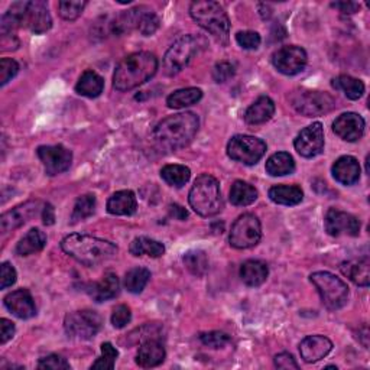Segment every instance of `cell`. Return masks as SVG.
<instances>
[{
  "label": "cell",
  "instance_id": "4",
  "mask_svg": "<svg viewBox=\"0 0 370 370\" xmlns=\"http://www.w3.org/2000/svg\"><path fill=\"white\" fill-rule=\"evenodd\" d=\"M191 18L220 44L227 45L230 34V20L224 8L213 0H198L190 6Z\"/></svg>",
  "mask_w": 370,
  "mask_h": 370
},
{
  "label": "cell",
  "instance_id": "45",
  "mask_svg": "<svg viewBox=\"0 0 370 370\" xmlns=\"http://www.w3.org/2000/svg\"><path fill=\"white\" fill-rule=\"evenodd\" d=\"M132 320V312L128 305H118L113 309L111 324L115 328H125Z\"/></svg>",
  "mask_w": 370,
  "mask_h": 370
},
{
  "label": "cell",
  "instance_id": "1",
  "mask_svg": "<svg viewBox=\"0 0 370 370\" xmlns=\"http://www.w3.org/2000/svg\"><path fill=\"white\" fill-rule=\"evenodd\" d=\"M200 121L191 111L162 119L154 129V140L165 151H177L190 145L195 137Z\"/></svg>",
  "mask_w": 370,
  "mask_h": 370
},
{
  "label": "cell",
  "instance_id": "25",
  "mask_svg": "<svg viewBox=\"0 0 370 370\" xmlns=\"http://www.w3.org/2000/svg\"><path fill=\"white\" fill-rule=\"evenodd\" d=\"M119 290H121V282L118 275L106 273L99 282H94L93 285H90L87 291L96 302H103L115 298L119 294Z\"/></svg>",
  "mask_w": 370,
  "mask_h": 370
},
{
  "label": "cell",
  "instance_id": "10",
  "mask_svg": "<svg viewBox=\"0 0 370 370\" xmlns=\"http://www.w3.org/2000/svg\"><path fill=\"white\" fill-rule=\"evenodd\" d=\"M103 319L96 311L81 309L66 316L64 328L68 337L78 340H90L101 330Z\"/></svg>",
  "mask_w": 370,
  "mask_h": 370
},
{
  "label": "cell",
  "instance_id": "11",
  "mask_svg": "<svg viewBox=\"0 0 370 370\" xmlns=\"http://www.w3.org/2000/svg\"><path fill=\"white\" fill-rule=\"evenodd\" d=\"M266 152V144L254 136L249 135H236L230 139L227 145V155L233 161L242 162L245 165L258 164Z\"/></svg>",
  "mask_w": 370,
  "mask_h": 370
},
{
  "label": "cell",
  "instance_id": "33",
  "mask_svg": "<svg viewBox=\"0 0 370 370\" xmlns=\"http://www.w3.org/2000/svg\"><path fill=\"white\" fill-rule=\"evenodd\" d=\"M258 200V191L245 181H236L230 190V202L233 206L246 207Z\"/></svg>",
  "mask_w": 370,
  "mask_h": 370
},
{
  "label": "cell",
  "instance_id": "32",
  "mask_svg": "<svg viewBox=\"0 0 370 370\" xmlns=\"http://www.w3.org/2000/svg\"><path fill=\"white\" fill-rule=\"evenodd\" d=\"M202 99H203V92L200 89L188 87L169 94L166 99V104L169 109H184L197 104Z\"/></svg>",
  "mask_w": 370,
  "mask_h": 370
},
{
  "label": "cell",
  "instance_id": "52",
  "mask_svg": "<svg viewBox=\"0 0 370 370\" xmlns=\"http://www.w3.org/2000/svg\"><path fill=\"white\" fill-rule=\"evenodd\" d=\"M331 8L340 11L341 13L352 15L360 9V5L354 4V2H334V4H331Z\"/></svg>",
  "mask_w": 370,
  "mask_h": 370
},
{
  "label": "cell",
  "instance_id": "34",
  "mask_svg": "<svg viewBox=\"0 0 370 370\" xmlns=\"http://www.w3.org/2000/svg\"><path fill=\"white\" fill-rule=\"evenodd\" d=\"M130 253L133 256H151V258H161V256L165 253V246L154 239L145 238V236H140L136 238L129 247Z\"/></svg>",
  "mask_w": 370,
  "mask_h": 370
},
{
  "label": "cell",
  "instance_id": "36",
  "mask_svg": "<svg viewBox=\"0 0 370 370\" xmlns=\"http://www.w3.org/2000/svg\"><path fill=\"white\" fill-rule=\"evenodd\" d=\"M333 87L345 92L350 100H359L364 94V84L352 75H340L333 80Z\"/></svg>",
  "mask_w": 370,
  "mask_h": 370
},
{
  "label": "cell",
  "instance_id": "18",
  "mask_svg": "<svg viewBox=\"0 0 370 370\" xmlns=\"http://www.w3.org/2000/svg\"><path fill=\"white\" fill-rule=\"evenodd\" d=\"M5 307L20 320L32 319L37 314V307L31 292L27 290H16L5 297Z\"/></svg>",
  "mask_w": 370,
  "mask_h": 370
},
{
  "label": "cell",
  "instance_id": "30",
  "mask_svg": "<svg viewBox=\"0 0 370 370\" xmlns=\"http://www.w3.org/2000/svg\"><path fill=\"white\" fill-rule=\"evenodd\" d=\"M47 245V235L39 229H31L16 245L18 256H30L41 252Z\"/></svg>",
  "mask_w": 370,
  "mask_h": 370
},
{
  "label": "cell",
  "instance_id": "2",
  "mask_svg": "<svg viewBox=\"0 0 370 370\" xmlns=\"http://www.w3.org/2000/svg\"><path fill=\"white\" fill-rule=\"evenodd\" d=\"M158 58L148 51L130 54L118 64L113 74V87L118 92H130L149 81L158 71Z\"/></svg>",
  "mask_w": 370,
  "mask_h": 370
},
{
  "label": "cell",
  "instance_id": "39",
  "mask_svg": "<svg viewBox=\"0 0 370 370\" xmlns=\"http://www.w3.org/2000/svg\"><path fill=\"white\" fill-rule=\"evenodd\" d=\"M94 210H96V197L93 194H84L78 197L73 209L71 223L89 218L90 216H93Z\"/></svg>",
  "mask_w": 370,
  "mask_h": 370
},
{
  "label": "cell",
  "instance_id": "14",
  "mask_svg": "<svg viewBox=\"0 0 370 370\" xmlns=\"http://www.w3.org/2000/svg\"><path fill=\"white\" fill-rule=\"evenodd\" d=\"M37 155L44 164L45 173L49 177L58 175L70 169L73 162V154L63 145H52V147H39L37 149Z\"/></svg>",
  "mask_w": 370,
  "mask_h": 370
},
{
  "label": "cell",
  "instance_id": "16",
  "mask_svg": "<svg viewBox=\"0 0 370 370\" xmlns=\"http://www.w3.org/2000/svg\"><path fill=\"white\" fill-rule=\"evenodd\" d=\"M326 230L330 236H352L356 238L360 233V221L350 213L330 209L326 214Z\"/></svg>",
  "mask_w": 370,
  "mask_h": 370
},
{
  "label": "cell",
  "instance_id": "40",
  "mask_svg": "<svg viewBox=\"0 0 370 370\" xmlns=\"http://www.w3.org/2000/svg\"><path fill=\"white\" fill-rule=\"evenodd\" d=\"M85 6H87V2H84V0H61L58 4V11L63 19L71 22L81 16Z\"/></svg>",
  "mask_w": 370,
  "mask_h": 370
},
{
  "label": "cell",
  "instance_id": "50",
  "mask_svg": "<svg viewBox=\"0 0 370 370\" xmlns=\"http://www.w3.org/2000/svg\"><path fill=\"white\" fill-rule=\"evenodd\" d=\"M15 335V324L11 320H0V345H6Z\"/></svg>",
  "mask_w": 370,
  "mask_h": 370
},
{
  "label": "cell",
  "instance_id": "19",
  "mask_svg": "<svg viewBox=\"0 0 370 370\" xmlns=\"http://www.w3.org/2000/svg\"><path fill=\"white\" fill-rule=\"evenodd\" d=\"M333 350L331 340L324 335H308L300 345V353L304 362L316 363L324 359Z\"/></svg>",
  "mask_w": 370,
  "mask_h": 370
},
{
  "label": "cell",
  "instance_id": "48",
  "mask_svg": "<svg viewBox=\"0 0 370 370\" xmlns=\"http://www.w3.org/2000/svg\"><path fill=\"white\" fill-rule=\"evenodd\" d=\"M236 41L245 49H256V48H259V45L262 42V38H261V35L258 32L243 31V32H239L236 35Z\"/></svg>",
  "mask_w": 370,
  "mask_h": 370
},
{
  "label": "cell",
  "instance_id": "21",
  "mask_svg": "<svg viewBox=\"0 0 370 370\" xmlns=\"http://www.w3.org/2000/svg\"><path fill=\"white\" fill-rule=\"evenodd\" d=\"M333 177L343 185H353L360 178V164L354 156L338 158L333 165Z\"/></svg>",
  "mask_w": 370,
  "mask_h": 370
},
{
  "label": "cell",
  "instance_id": "44",
  "mask_svg": "<svg viewBox=\"0 0 370 370\" xmlns=\"http://www.w3.org/2000/svg\"><path fill=\"white\" fill-rule=\"evenodd\" d=\"M38 369H42V370H70L71 366L64 357H61L58 354H49V356L39 360Z\"/></svg>",
  "mask_w": 370,
  "mask_h": 370
},
{
  "label": "cell",
  "instance_id": "49",
  "mask_svg": "<svg viewBox=\"0 0 370 370\" xmlns=\"http://www.w3.org/2000/svg\"><path fill=\"white\" fill-rule=\"evenodd\" d=\"M2 283H0V288L6 290L9 287H12L13 283L16 282V269L13 268L12 264L9 262H4L2 264Z\"/></svg>",
  "mask_w": 370,
  "mask_h": 370
},
{
  "label": "cell",
  "instance_id": "15",
  "mask_svg": "<svg viewBox=\"0 0 370 370\" xmlns=\"http://www.w3.org/2000/svg\"><path fill=\"white\" fill-rule=\"evenodd\" d=\"M295 151L304 158H314L324 151V128L320 122L302 129L294 142Z\"/></svg>",
  "mask_w": 370,
  "mask_h": 370
},
{
  "label": "cell",
  "instance_id": "43",
  "mask_svg": "<svg viewBox=\"0 0 370 370\" xmlns=\"http://www.w3.org/2000/svg\"><path fill=\"white\" fill-rule=\"evenodd\" d=\"M202 343L210 349H221L230 341L229 334H226L223 331H210V333H203L200 335Z\"/></svg>",
  "mask_w": 370,
  "mask_h": 370
},
{
  "label": "cell",
  "instance_id": "35",
  "mask_svg": "<svg viewBox=\"0 0 370 370\" xmlns=\"http://www.w3.org/2000/svg\"><path fill=\"white\" fill-rule=\"evenodd\" d=\"M161 177L168 185L181 188L190 181L191 171L185 165H166L161 169Z\"/></svg>",
  "mask_w": 370,
  "mask_h": 370
},
{
  "label": "cell",
  "instance_id": "20",
  "mask_svg": "<svg viewBox=\"0 0 370 370\" xmlns=\"http://www.w3.org/2000/svg\"><path fill=\"white\" fill-rule=\"evenodd\" d=\"M41 206V202H27L19 207H15L11 211L4 213L2 218H0V226H2V232L8 233L12 232L22 224H25L27 220L37 216L38 207Z\"/></svg>",
  "mask_w": 370,
  "mask_h": 370
},
{
  "label": "cell",
  "instance_id": "6",
  "mask_svg": "<svg viewBox=\"0 0 370 370\" xmlns=\"http://www.w3.org/2000/svg\"><path fill=\"white\" fill-rule=\"evenodd\" d=\"M312 285H314L321 297L326 308L337 311L343 308L349 301V287L346 283L333 275L331 272H316L309 276Z\"/></svg>",
  "mask_w": 370,
  "mask_h": 370
},
{
  "label": "cell",
  "instance_id": "7",
  "mask_svg": "<svg viewBox=\"0 0 370 370\" xmlns=\"http://www.w3.org/2000/svg\"><path fill=\"white\" fill-rule=\"evenodd\" d=\"M200 49V39L194 35H184L169 47L164 56V70L166 75H177L194 58Z\"/></svg>",
  "mask_w": 370,
  "mask_h": 370
},
{
  "label": "cell",
  "instance_id": "38",
  "mask_svg": "<svg viewBox=\"0 0 370 370\" xmlns=\"http://www.w3.org/2000/svg\"><path fill=\"white\" fill-rule=\"evenodd\" d=\"M185 268L195 276H203L209 271V258L203 250H190L184 254Z\"/></svg>",
  "mask_w": 370,
  "mask_h": 370
},
{
  "label": "cell",
  "instance_id": "17",
  "mask_svg": "<svg viewBox=\"0 0 370 370\" xmlns=\"http://www.w3.org/2000/svg\"><path fill=\"white\" fill-rule=\"evenodd\" d=\"M364 119L357 115V113H343L340 115L334 123L333 130L334 133L346 142H356L359 140L364 133Z\"/></svg>",
  "mask_w": 370,
  "mask_h": 370
},
{
  "label": "cell",
  "instance_id": "47",
  "mask_svg": "<svg viewBox=\"0 0 370 370\" xmlns=\"http://www.w3.org/2000/svg\"><path fill=\"white\" fill-rule=\"evenodd\" d=\"M236 70L235 66L229 61H220L216 64L213 68V78L216 82H226L227 80H230L235 75Z\"/></svg>",
  "mask_w": 370,
  "mask_h": 370
},
{
  "label": "cell",
  "instance_id": "28",
  "mask_svg": "<svg viewBox=\"0 0 370 370\" xmlns=\"http://www.w3.org/2000/svg\"><path fill=\"white\" fill-rule=\"evenodd\" d=\"M104 90V80L93 70L84 71L75 85V92L84 97L96 99Z\"/></svg>",
  "mask_w": 370,
  "mask_h": 370
},
{
  "label": "cell",
  "instance_id": "53",
  "mask_svg": "<svg viewBox=\"0 0 370 370\" xmlns=\"http://www.w3.org/2000/svg\"><path fill=\"white\" fill-rule=\"evenodd\" d=\"M42 220H44V224H47V226H52L55 223V210L49 203L44 204Z\"/></svg>",
  "mask_w": 370,
  "mask_h": 370
},
{
  "label": "cell",
  "instance_id": "31",
  "mask_svg": "<svg viewBox=\"0 0 370 370\" xmlns=\"http://www.w3.org/2000/svg\"><path fill=\"white\" fill-rule=\"evenodd\" d=\"M266 173L272 177H283L292 174L295 171V161L288 152L273 154L266 161Z\"/></svg>",
  "mask_w": 370,
  "mask_h": 370
},
{
  "label": "cell",
  "instance_id": "54",
  "mask_svg": "<svg viewBox=\"0 0 370 370\" xmlns=\"http://www.w3.org/2000/svg\"><path fill=\"white\" fill-rule=\"evenodd\" d=\"M169 214H171V217H174V218L181 220V221H184L188 217V211L178 204H171L169 206Z\"/></svg>",
  "mask_w": 370,
  "mask_h": 370
},
{
  "label": "cell",
  "instance_id": "29",
  "mask_svg": "<svg viewBox=\"0 0 370 370\" xmlns=\"http://www.w3.org/2000/svg\"><path fill=\"white\" fill-rule=\"evenodd\" d=\"M269 198L280 206H297L302 202L304 192L298 185H275L269 190Z\"/></svg>",
  "mask_w": 370,
  "mask_h": 370
},
{
  "label": "cell",
  "instance_id": "9",
  "mask_svg": "<svg viewBox=\"0 0 370 370\" xmlns=\"http://www.w3.org/2000/svg\"><path fill=\"white\" fill-rule=\"evenodd\" d=\"M13 8L19 16L20 27H27L34 34H45L51 30L52 18L45 2H41V0H34V2H15Z\"/></svg>",
  "mask_w": 370,
  "mask_h": 370
},
{
  "label": "cell",
  "instance_id": "22",
  "mask_svg": "<svg viewBox=\"0 0 370 370\" xmlns=\"http://www.w3.org/2000/svg\"><path fill=\"white\" fill-rule=\"evenodd\" d=\"M165 347L156 338H148L144 343L140 345L137 354H136V363L140 367H155L159 366L165 360Z\"/></svg>",
  "mask_w": 370,
  "mask_h": 370
},
{
  "label": "cell",
  "instance_id": "41",
  "mask_svg": "<svg viewBox=\"0 0 370 370\" xmlns=\"http://www.w3.org/2000/svg\"><path fill=\"white\" fill-rule=\"evenodd\" d=\"M118 356H119V352L116 350V347H113L111 343H103L101 345V356L92 364V369L111 370L113 367H115Z\"/></svg>",
  "mask_w": 370,
  "mask_h": 370
},
{
  "label": "cell",
  "instance_id": "5",
  "mask_svg": "<svg viewBox=\"0 0 370 370\" xmlns=\"http://www.w3.org/2000/svg\"><path fill=\"white\" fill-rule=\"evenodd\" d=\"M188 202L191 209L202 217H213L218 214L223 209L218 181L209 174L198 177L190 191Z\"/></svg>",
  "mask_w": 370,
  "mask_h": 370
},
{
  "label": "cell",
  "instance_id": "12",
  "mask_svg": "<svg viewBox=\"0 0 370 370\" xmlns=\"http://www.w3.org/2000/svg\"><path fill=\"white\" fill-rule=\"evenodd\" d=\"M262 239V226L254 214H242L232 226L229 242L235 249H249Z\"/></svg>",
  "mask_w": 370,
  "mask_h": 370
},
{
  "label": "cell",
  "instance_id": "51",
  "mask_svg": "<svg viewBox=\"0 0 370 370\" xmlns=\"http://www.w3.org/2000/svg\"><path fill=\"white\" fill-rule=\"evenodd\" d=\"M275 366L278 369H298V363L290 353H280L275 356Z\"/></svg>",
  "mask_w": 370,
  "mask_h": 370
},
{
  "label": "cell",
  "instance_id": "37",
  "mask_svg": "<svg viewBox=\"0 0 370 370\" xmlns=\"http://www.w3.org/2000/svg\"><path fill=\"white\" fill-rule=\"evenodd\" d=\"M151 272L147 268H133L125 276V287L132 294H140L148 285Z\"/></svg>",
  "mask_w": 370,
  "mask_h": 370
},
{
  "label": "cell",
  "instance_id": "46",
  "mask_svg": "<svg viewBox=\"0 0 370 370\" xmlns=\"http://www.w3.org/2000/svg\"><path fill=\"white\" fill-rule=\"evenodd\" d=\"M19 71V64L12 58L0 60V84L6 85Z\"/></svg>",
  "mask_w": 370,
  "mask_h": 370
},
{
  "label": "cell",
  "instance_id": "42",
  "mask_svg": "<svg viewBox=\"0 0 370 370\" xmlns=\"http://www.w3.org/2000/svg\"><path fill=\"white\" fill-rule=\"evenodd\" d=\"M161 25V19L154 13L151 9H147L144 15L140 16V20L137 23V31L144 37H151L154 35Z\"/></svg>",
  "mask_w": 370,
  "mask_h": 370
},
{
  "label": "cell",
  "instance_id": "23",
  "mask_svg": "<svg viewBox=\"0 0 370 370\" xmlns=\"http://www.w3.org/2000/svg\"><path fill=\"white\" fill-rule=\"evenodd\" d=\"M136 195L130 190H122L115 192L107 202V211L113 216H132L136 213Z\"/></svg>",
  "mask_w": 370,
  "mask_h": 370
},
{
  "label": "cell",
  "instance_id": "26",
  "mask_svg": "<svg viewBox=\"0 0 370 370\" xmlns=\"http://www.w3.org/2000/svg\"><path fill=\"white\" fill-rule=\"evenodd\" d=\"M341 272H343L345 276H347L350 280H353L357 287H369L370 283V261L367 256H363V258L353 259L343 262L340 266Z\"/></svg>",
  "mask_w": 370,
  "mask_h": 370
},
{
  "label": "cell",
  "instance_id": "8",
  "mask_svg": "<svg viewBox=\"0 0 370 370\" xmlns=\"http://www.w3.org/2000/svg\"><path fill=\"white\" fill-rule=\"evenodd\" d=\"M290 101L298 113L307 118L327 115L335 106L328 93L317 90H295L291 93Z\"/></svg>",
  "mask_w": 370,
  "mask_h": 370
},
{
  "label": "cell",
  "instance_id": "13",
  "mask_svg": "<svg viewBox=\"0 0 370 370\" xmlns=\"http://www.w3.org/2000/svg\"><path fill=\"white\" fill-rule=\"evenodd\" d=\"M308 56L304 48L297 45L282 47L272 55L273 67L285 75H295L304 71Z\"/></svg>",
  "mask_w": 370,
  "mask_h": 370
},
{
  "label": "cell",
  "instance_id": "3",
  "mask_svg": "<svg viewBox=\"0 0 370 370\" xmlns=\"http://www.w3.org/2000/svg\"><path fill=\"white\" fill-rule=\"evenodd\" d=\"M61 249L77 262L85 266H96L113 259L118 253V246L104 239L89 235L73 233L63 239Z\"/></svg>",
  "mask_w": 370,
  "mask_h": 370
},
{
  "label": "cell",
  "instance_id": "27",
  "mask_svg": "<svg viewBox=\"0 0 370 370\" xmlns=\"http://www.w3.org/2000/svg\"><path fill=\"white\" fill-rule=\"evenodd\" d=\"M269 275V268L265 262L250 259L240 268V278L247 287H261Z\"/></svg>",
  "mask_w": 370,
  "mask_h": 370
},
{
  "label": "cell",
  "instance_id": "24",
  "mask_svg": "<svg viewBox=\"0 0 370 370\" xmlns=\"http://www.w3.org/2000/svg\"><path fill=\"white\" fill-rule=\"evenodd\" d=\"M275 115V103L268 96H262L256 100L245 113L247 125H264Z\"/></svg>",
  "mask_w": 370,
  "mask_h": 370
}]
</instances>
